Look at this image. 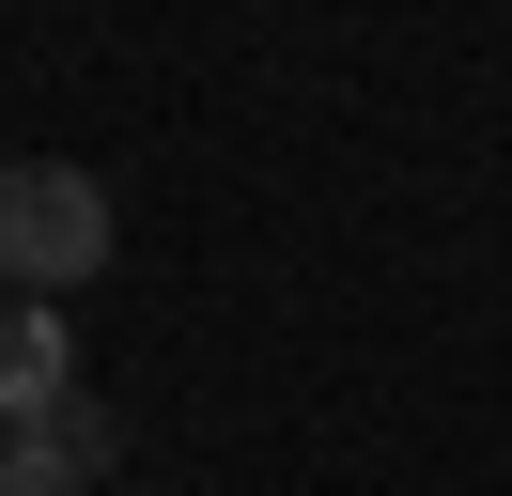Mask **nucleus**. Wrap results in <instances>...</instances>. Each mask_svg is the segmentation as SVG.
<instances>
[{"label": "nucleus", "mask_w": 512, "mask_h": 496, "mask_svg": "<svg viewBox=\"0 0 512 496\" xmlns=\"http://www.w3.org/2000/svg\"><path fill=\"white\" fill-rule=\"evenodd\" d=\"M94 264H109V186L94 171H63V155L0 171V295H47V310H63Z\"/></svg>", "instance_id": "1"}, {"label": "nucleus", "mask_w": 512, "mask_h": 496, "mask_svg": "<svg viewBox=\"0 0 512 496\" xmlns=\"http://www.w3.org/2000/svg\"><path fill=\"white\" fill-rule=\"evenodd\" d=\"M109 450H125V434H109V403H94V388H63L47 419L0 434V496H94V481H109Z\"/></svg>", "instance_id": "2"}, {"label": "nucleus", "mask_w": 512, "mask_h": 496, "mask_svg": "<svg viewBox=\"0 0 512 496\" xmlns=\"http://www.w3.org/2000/svg\"><path fill=\"white\" fill-rule=\"evenodd\" d=\"M63 388H78V341H63V310H47V295H0V434H16V419H47Z\"/></svg>", "instance_id": "3"}]
</instances>
